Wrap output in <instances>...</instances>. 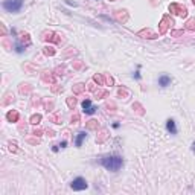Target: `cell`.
Wrapping results in <instances>:
<instances>
[{
    "label": "cell",
    "instance_id": "6da1fadb",
    "mask_svg": "<svg viewBox=\"0 0 195 195\" xmlns=\"http://www.w3.org/2000/svg\"><path fill=\"white\" fill-rule=\"evenodd\" d=\"M101 165L107 169V171H111V172H116L122 168L123 165V160L122 157L119 156H107V157H102L101 158Z\"/></svg>",
    "mask_w": 195,
    "mask_h": 195
},
{
    "label": "cell",
    "instance_id": "7a4b0ae2",
    "mask_svg": "<svg viewBox=\"0 0 195 195\" xmlns=\"http://www.w3.org/2000/svg\"><path fill=\"white\" fill-rule=\"evenodd\" d=\"M2 6H3V9H5L6 12L15 14V12H18V11L21 9L23 0H3Z\"/></svg>",
    "mask_w": 195,
    "mask_h": 195
},
{
    "label": "cell",
    "instance_id": "3957f363",
    "mask_svg": "<svg viewBox=\"0 0 195 195\" xmlns=\"http://www.w3.org/2000/svg\"><path fill=\"white\" fill-rule=\"evenodd\" d=\"M70 188H72L73 191H84V189L88 188V185H87V181H85L82 177H76V178L72 181Z\"/></svg>",
    "mask_w": 195,
    "mask_h": 195
},
{
    "label": "cell",
    "instance_id": "277c9868",
    "mask_svg": "<svg viewBox=\"0 0 195 195\" xmlns=\"http://www.w3.org/2000/svg\"><path fill=\"white\" fill-rule=\"evenodd\" d=\"M82 110H84V113H87V115H93L95 111H96V107H93L92 105V101L90 99H85V101H82Z\"/></svg>",
    "mask_w": 195,
    "mask_h": 195
},
{
    "label": "cell",
    "instance_id": "5b68a950",
    "mask_svg": "<svg viewBox=\"0 0 195 195\" xmlns=\"http://www.w3.org/2000/svg\"><path fill=\"white\" fill-rule=\"evenodd\" d=\"M166 130L171 134H177V125H175V120L174 119H168L166 120Z\"/></svg>",
    "mask_w": 195,
    "mask_h": 195
},
{
    "label": "cell",
    "instance_id": "8992f818",
    "mask_svg": "<svg viewBox=\"0 0 195 195\" xmlns=\"http://www.w3.org/2000/svg\"><path fill=\"white\" fill-rule=\"evenodd\" d=\"M171 84V78L168 76V75H162L160 78H158V85L160 87H168Z\"/></svg>",
    "mask_w": 195,
    "mask_h": 195
},
{
    "label": "cell",
    "instance_id": "52a82bcc",
    "mask_svg": "<svg viewBox=\"0 0 195 195\" xmlns=\"http://www.w3.org/2000/svg\"><path fill=\"white\" fill-rule=\"evenodd\" d=\"M85 137H87V133H85V131L78 133V137H76V142H75V143H76V146H81V145H82V140H84Z\"/></svg>",
    "mask_w": 195,
    "mask_h": 195
},
{
    "label": "cell",
    "instance_id": "ba28073f",
    "mask_svg": "<svg viewBox=\"0 0 195 195\" xmlns=\"http://www.w3.org/2000/svg\"><path fill=\"white\" fill-rule=\"evenodd\" d=\"M66 145H67V142H61V145H60V146H61V148H66Z\"/></svg>",
    "mask_w": 195,
    "mask_h": 195
},
{
    "label": "cell",
    "instance_id": "9c48e42d",
    "mask_svg": "<svg viewBox=\"0 0 195 195\" xmlns=\"http://www.w3.org/2000/svg\"><path fill=\"white\" fill-rule=\"evenodd\" d=\"M194 150H195V143H194Z\"/></svg>",
    "mask_w": 195,
    "mask_h": 195
}]
</instances>
